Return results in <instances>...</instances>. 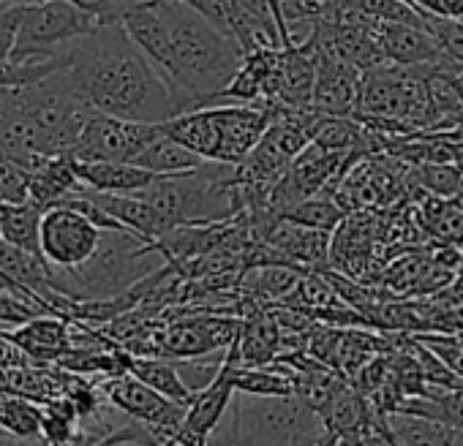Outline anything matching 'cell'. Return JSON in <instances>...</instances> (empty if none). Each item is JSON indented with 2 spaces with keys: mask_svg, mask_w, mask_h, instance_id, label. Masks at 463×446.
<instances>
[{
  "mask_svg": "<svg viewBox=\"0 0 463 446\" xmlns=\"http://www.w3.org/2000/svg\"><path fill=\"white\" fill-rule=\"evenodd\" d=\"M0 446H47L44 441H25V438H17L6 430H0Z\"/></svg>",
  "mask_w": 463,
  "mask_h": 446,
  "instance_id": "f546056e",
  "label": "cell"
},
{
  "mask_svg": "<svg viewBox=\"0 0 463 446\" xmlns=\"http://www.w3.org/2000/svg\"><path fill=\"white\" fill-rule=\"evenodd\" d=\"M166 20V50L156 69L172 88L180 115L215 107L243 66L246 50L183 0H158Z\"/></svg>",
  "mask_w": 463,
  "mask_h": 446,
  "instance_id": "7a4b0ae2",
  "label": "cell"
},
{
  "mask_svg": "<svg viewBox=\"0 0 463 446\" xmlns=\"http://www.w3.org/2000/svg\"><path fill=\"white\" fill-rule=\"evenodd\" d=\"M104 20L96 14L82 12L69 0H36L25 4L20 36L12 60H31V58H55L63 52L66 44L93 33Z\"/></svg>",
  "mask_w": 463,
  "mask_h": 446,
  "instance_id": "5b68a950",
  "label": "cell"
},
{
  "mask_svg": "<svg viewBox=\"0 0 463 446\" xmlns=\"http://www.w3.org/2000/svg\"><path fill=\"white\" fill-rule=\"evenodd\" d=\"M384 419L401 446H463L460 424L411 413H384Z\"/></svg>",
  "mask_w": 463,
  "mask_h": 446,
  "instance_id": "ac0fdd59",
  "label": "cell"
},
{
  "mask_svg": "<svg viewBox=\"0 0 463 446\" xmlns=\"http://www.w3.org/2000/svg\"><path fill=\"white\" fill-rule=\"evenodd\" d=\"M85 188V185H82ZM85 193L109 215L115 218L123 229L139 235L142 240L147 243H156L161 240L169 229H175L169 218L153 207L147 199H142L139 193H101V190H93V188H85Z\"/></svg>",
  "mask_w": 463,
  "mask_h": 446,
  "instance_id": "7c38bea8",
  "label": "cell"
},
{
  "mask_svg": "<svg viewBox=\"0 0 463 446\" xmlns=\"http://www.w3.org/2000/svg\"><path fill=\"white\" fill-rule=\"evenodd\" d=\"M66 60L77 90L101 115L137 123H166L180 115L169 82L118 17L66 44Z\"/></svg>",
  "mask_w": 463,
  "mask_h": 446,
  "instance_id": "6da1fadb",
  "label": "cell"
},
{
  "mask_svg": "<svg viewBox=\"0 0 463 446\" xmlns=\"http://www.w3.org/2000/svg\"><path fill=\"white\" fill-rule=\"evenodd\" d=\"M444 17L463 23V0H444Z\"/></svg>",
  "mask_w": 463,
  "mask_h": 446,
  "instance_id": "4dcf8cb0",
  "label": "cell"
},
{
  "mask_svg": "<svg viewBox=\"0 0 463 446\" xmlns=\"http://www.w3.org/2000/svg\"><path fill=\"white\" fill-rule=\"evenodd\" d=\"M77 174L85 188L101 193H139L147 188L158 174L131 163V161H77Z\"/></svg>",
  "mask_w": 463,
  "mask_h": 446,
  "instance_id": "2e32d148",
  "label": "cell"
},
{
  "mask_svg": "<svg viewBox=\"0 0 463 446\" xmlns=\"http://www.w3.org/2000/svg\"><path fill=\"white\" fill-rule=\"evenodd\" d=\"M23 365H33V359L6 335V330H0V370L9 367H23ZM39 365V362H36Z\"/></svg>",
  "mask_w": 463,
  "mask_h": 446,
  "instance_id": "83f0119b",
  "label": "cell"
},
{
  "mask_svg": "<svg viewBox=\"0 0 463 446\" xmlns=\"http://www.w3.org/2000/svg\"><path fill=\"white\" fill-rule=\"evenodd\" d=\"M44 209L28 201H0V237L23 251L42 254Z\"/></svg>",
  "mask_w": 463,
  "mask_h": 446,
  "instance_id": "d6986e66",
  "label": "cell"
},
{
  "mask_svg": "<svg viewBox=\"0 0 463 446\" xmlns=\"http://www.w3.org/2000/svg\"><path fill=\"white\" fill-rule=\"evenodd\" d=\"M238 166L204 161L202 166L180 174H158L139 190L153 207H158L172 227H207L223 223L243 209V196L235 182Z\"/></svg>",
  "mask_w": 463,
  "mask_h": 446,
  "instance_id": "3957f363",
  "label": "cell"
},
{
  "mask_svg": "<svg viewBox=\"0 0 463 446\" xmlns=\"http://www.w3.org/2000/svg\"><path fill=\"white\" fill-rule=\"evenodd\" d=\"M128 373L180 405H188L194 400V389L185 384L180 370L164 357H134Z\"/></svg>",
  "mask_w": 463,
  "mask_h": 446,
  "instance_id": "ffe728a7",
  "label": "cell"
},
{
  "mask_svg": "<svg viewBox=\"0 0 463 446\" xmlns=\"http://www.w3.org/2000/svg\"><path fill=\"white\" fill-rule=\"evenodd\" d=\"M433 136H441V139H447V142H452V144L463 147V123H460L458 128L447 131V134H433Z\"/></svg>",
  "mask_w": 463,
  "mask_h": 446,
  "instance_id": "1f68e13d",
  "label": "cell"
},
{
  "mask_svg": "<svg viewBox=\"0 0 463 446\" xmlns=\"http://www.w3.org/2000/svg\"><path fill=\"white\" fill-rule=\"evenodd\" d=\"M161 123H137L93 112L71 153L77 161H137V155L161 136Z\"/></svg>",
  "mask_w": 463,
  "mask_h": 446,
  "instance_id": "ba28073f",
  "label": "cell"
},
{
  "mask_svg": "<svg viewBox=\"0 0 463 446\" xmlns=\"http://www.w3.org/2000/svg\"><path fill=\"white\" fill-rule=\"evenodd\" d=\"M317 55L319 63H317V88H314L311 107L319 109L322 115H354L363 71L333 52L317 50Z\"/></svg>",
  "mask_w": 463,
  "mask_h": 446,
  "instance_id": "8fae6325",
  "label": "cell"
},
{
  "mask_svg": "<svg viewBox=\"0 0 463 446\" xmlns=\"http://www.w3.org/2000/svg\"><path fill=\"white\" fill-rule=\"evenodd\" d=\"M346 446H365V441H360V443H346Z\"/></svg>",
  "mask_w": 463,
  "mask_h": 446,
  "instance_id": "e575fe53",
  "label": "cell"
},
{
  "mask_svg": "<svg viewBox=\"0 0 463 446\" xmlns=\"http://www.w3.org/2000/svg\"><path fill=\"white\" fill-rule=\"evenodd\" d=\"M44 311L17 294H9V292H0V327L4 330H14V327H23L28 324L31 319L42 316Z\"/></svg>",
  "mask_w": 463,
  "mask_h": 446,
  "instance_id": "4316f807",
  "label": "cell"
},
{
  "mask_svg": "<svg viewBox=\"0 0 463 446\" xmlns=\"http://www.w3.org/2000/svg\"><path fill=\"white\" fill-rule=\"evenodd\" d=\"M134 163L147 169V172H153V174H180V172H191V169L202 166L204 158L196 155L194 150H188L185 144H180L177 139H172L169 134H161L156 142H150L137 155Z\"/></svg>",
  "mask_w": 463,
  "mask_h": 446,
  "instance_id": "44dd1931",
  "label": "cell"
},
{
  "mask_svg": "<svg viewBox=\"0 0 463 446\" xmlns=\"http://www.w3.org/2000/svg\"><path fill=\"white\" fill-rule=\"evenodd\" d=\"M118 446H147V443H137V441H123V443H118ZM164 446V443H161Z\"/></svg>",
  "mask_w": 463,
  "mask_h": 446,
  "instance_id": "836d02e7",
  "label": "cell"
},
{
  "mask_svg": "<svg viewBox=\"0 0 463 446\" xmlns=\"http://www.w3.org/2000/svg\"><path fill=\"white\" fill-rule=\"evenodd\" d=\"M411 6L425 17H444V0H411Z\"/></svg>",
  "mask_w": 463,
  "mask_h": 446,
  "instance_id": "f1b7e54d",
  "label": "cell"
},
{
  "mask_svg": "<svg viewBox=\"0 0 463 446\" xmlns=\"http://www.w3.org/2000/svg\"><path fill=\"white\" fill-rule=\"evenodd\" d=\"M414 174L417 185L439 199H452L463 188V177L455 169V163H417Z\"/></svg>",
  "mask_w": 463,
  "mask_h": 446,
  "instance_id": "d4e9b609",
  "label": "cell"
},
{
  "mask_svg": "<svg viewBox=\"0 0 463 446\" xmlns=\"http://www.w3.org/2000/svg\"><path fill=\"white\" fill-rule=\"evenodd\" d=\"M161 128H164V134H169L172 139H177L180 144H185L204 161H215L218 139H221L215 107H202V109L175 115L172 120L161 123Z\"/></svg>",
  "mask_w": 463,
  "mask_h": 446,
  "instance_id": "e0dca14e",
  "label": "cell"
},
{
  "mask_svg": "<svg viewBox=\"0 0 463 446\" xmlns=\"http://www.w3.org/2000/svg\"><path fill=\"white\" fill-rule=\"evenodd\" d=\"M23 9L25 4H0V63H9L14 58Z\"/></svg>",
  "mask_w": 463,
  "mask_h": 446,
  "instance_id": "484cf974",
  "label": "cell"
},
{
  "mask_svg": "<svg viewBox=\"0 0 463 446\" xmlns=\"http://www.w3.org/2000/svg\"><path fill=\"white\" fill-rule=\"evenodd\" d=\"M406 4H411V0H406Z\"/></svg>",
  "mask_w": 463,
  "mask_h": 446,
  "instance_id": "d590c367",
  "label": "cell"
},
{
  "mask_svg": "<svg viewBox=\"0 0 463 446\" xmlns=\"http://www.w3.org/2000/svg\"><path fill=\"white\" fill-rule=\"evenodd\" d=\"M300 278L303 273L292 265H260L243 275V283L260 300H287L298 289Z\"/></svg>",
  "mask_w": 463,
  "mask_h": 446,
  "instance_id": "603a6c76",
  "label": "cell"
},
{
  "mask_svg": "<svg viewBox=\"0 0 463 446\" xmlns=\"http://www.w3.org/2000/svg\"><path fill=\"white\" fill-rule=\"evenodd\" d=\"M344 218H346V209L330 193H317V196L300 201L298 207H292L284 215V220L300 223V227H308V229L330 232V235L341 227Z\"/></svg>",
  "mask_w": 463,
  "mask_h": 446,
  "instance_id": "cb8c5ba5",
  "label": "cell"
},
{
  "mask_svg": "<svg viewBox=\"0 0 463 446\" xmlns=\"http://www.w3.org/2000/svg\"><path fill=\"white\" fill-rule=\"evenodd\" d=\"M6 335L39 365H55L69 351H74L71 321L63 316H52V313H42L23 327L6 330Z\"/></svg>",
  "mask_w": 463,
  "mask_h": 446,
  "instance_id": "5bb4252c",
  "label": "cell"
},
{
  "mask_svg": "<svg viewBox=\"0 0 463 446\" xmlns=\"http://www.w3.org/2000/svg\"><path fill=\"white\" fill-rule=\"evenodd\" d=\"M235 397V384H232L229 365L221 362L215 378L194 392V400L188 403L185 419L175 435L177 443L183 446H207L210 435L218 430L223 413L229 411V403Z\"/></svg>",
  "mask_w": 463,
  "mask_h": 446,
  "instance_id": "30bf717a",
  "label": "cell"
},
{
  "mask_svg": "<svg viewBox=\"0 0 463 446\" xmlns=\"http://www.w3.org/2000/svg\"><path fill=\"white\" fill-rule=\"evenodd\" d=\"M452 163H455V169H458L460 177H463V147H458V144H455V158H452Z\"/></svg>",
  "mask_w": 463,
  "mask_h": 446,
  "instance_id": "d6a6232c",
  "label": "cell"
},
{
  "mask_svg": "<svg viewBox=\"0 0 463 446\" xmlns=\"http://www.w3.org/2000/svg\"><path fill=\"white\" fill-rule=\"evenodd\" d=\"M265 243H270L279 251V256L292 267L295 265L319 267V265H327V259H330L333 235L300 227V223H292V220H281L279 227L268 235Z\"/></svg>",
  "mask_w": 463,
  "mask_h": 446,
  "instance_id": "9a60e30c",
  "label": "cell"
},
{
  "mask_svg": "<svg viewBox=\"0 0 463 446\" xmlns=\"http://www.w3.org/2000/svg\"><path fill=\"white\" fill-rule=\"evenodd\" d=\"M101 389V397L128 413L134 422L145 424L156 443H166V441H175L183 419H185V411L188 405H180L169 397H164L161 392H156L153 386H147L145 381H139L137 376L126 373V376H115V378H104V384L99 386Z\"/></svg>",
  "mask_w": 463,
  "mask_h": 446,
  "instance_id": "8992f818",
  "label": "cell"
},
{
  "mask_svg": "<svg viewBox=\"0 0 463 446\" xmlns=\"http://www.w3.org/2000/svg\"><path fill=\"white\" fill-rule=\"evenodd\" d=\"M0 392H4V386H0Z\"/></svg>",
  "mask_w": 463,
  "mask_h": 446,
  "instance_id": "8d00e7d4",
  "label": "cell"
},
{
  "mask_svg": "<svg viewBox=\"0 0 463 446\" xmlns=\"http://www.w3.org/2000/svg\"><path fill=\"white\" fill-rule=\"evenodd\" d=\"M376 39L384 52V60L395 66L420 69V66H436L447 58L439 39L425 28L376 23Z\"/></svg>",
  "mask_w": 463,
  "mask_h": 446,
  "instance_id": "4fadbf2b",
  "label": "cell"
},
{
  "mask_svg": "<svg viewBox=\"0 0 463 446\" xmlns=\"http://www.w3.org/2000/svg\"><path fill=\"white\" fill-rule=\"evenodd\" d=\"M42 419H44L42 403L23 395L0 392V430L25 441H42Z\"/></svg>",
  "mask_w": 463,
  "mask_h": 446,
  "instance_id": "7402d4cb",
  "label": "cell"
},
{
  "mask_svg": "<svg viewBox=\"0 0 463 446\" xmlns=\"http://www.w3.org/2000/svg\"><path fill=\"white\" fill-rule=\"evenodd\" d=\"M101 240L104 229L99 223L69 204L50 207L42 218V256L50 267L74 270L85 265L99 251Z\"/></svg>",
  "mask_w": 463,
  "mask_h": 446,
  "instance_id": "52a82bcc",
  "label": "cell"
},
{
  "mask_svg": "<svg viewBox=\"0 0 463 446\" xmlns=\"http://www.w3.org/2000/svg\"><path fill=\"white\" fill-rule=\"evenodd\" d=\"M241 324L235 319L221 316H185L164 330H158V357L191 362L215 348H229L241 335Z\"/></svg>",
  "mask_w": 463,
  "mask_h": 446,
  "instance_id": "9c48e42d",
  "label": "cell"
},
{
  "mask_svg": "<svg viewBox=\"0 0 463 446\" xmlns=\"http://www.w3.org/2000/svg\"><path fill=\"white\" fill-rule=\"evenodd\" d=\"M232 422L226 438L207 446H322L327 427L300 395H246L235 392L229 403Z\"/></svg>",
  "mask_w": 463,
  "mask_h": 446,
  "instance_id": "277c9868",
  "label": "cell"
}]
</instances>
